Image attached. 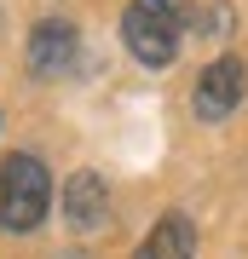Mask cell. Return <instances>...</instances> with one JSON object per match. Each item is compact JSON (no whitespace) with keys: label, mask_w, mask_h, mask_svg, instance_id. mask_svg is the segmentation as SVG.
<instances>
[{"label":"cell","mask_w":248,"mask_h":259,"mask_svg":"<svg viewBox=\"0 0 248 259\" xmlns=\"http://www.w3.org/2000/svg\"><path fill=\"white\" fill-rule=\"evenodd\" d=\"M185 12L191 0H133L121 12V40L138 64L150 69H167L179 58V35H185Z\"/></svg>","instance_id":"6da1fadb"},{"label":"cell","mask_w":248,"mask_h":259,"mask_svg":"<svg viewBox=\"0 0 248 259\" xmlns=\"http://www.w3.org/2000/svg\"><path fill=\"white\" fill-rule=\"evenodd\" d=\"M46 207H52V173H46L41 156H6L0 167V225H6L12 236L35 231L46 219Z\"/></svg>","instance_id":"7a4b0ae2"},{"label":"cell","mask_w":248,"mask_h":259,"mask_svg":"<svg viewBox=\"0 0 248 259\" xmlns=\"http://www.w3.org/2000/svg\"><path fill=\"white\" fill-rule=\"evenodd\" d=\"M81 58V35L69 18H41L29 29V69L35 75H69Z\"/></svg>","instance_id":"3957f363"},{"label":"cell","mask_w":248,"mask_h":259,"mask_svg":"<svg viewBox=\"0 0 248 259\" xmlns=\"http://www.w3.org/2000/svg\"><path fill=\"white\" fill-rule=\"evenodd\" d=\"M242 87H248V75H242L237 58H231V52L214 58V64L202 69V81H196V115H202V121H225L242 104Z\"/></svg>","instance_id":"277c9868"},{"label":"cell","mask_w":248,"mask_h":259,"mask_svg":"<svg viewBox=\"0 0 248 259\" xmlns=\"http://www.w3.org/2000/svg\"><path fill=\"white\" fill-rule=\"evenodd\" d=\"M64 219L75 225V231H104V225H110V185L81 167V173L64 185Z\"/></svg>","instance_id":"5b68a950"},{"label":"cell","mask_w":248,"mask_h":259,"mask_svg":"<svg viewBox=\"0 0 248 259\" xmlns=\"http://www.w3.org/2000/svg\"><path fill=\"white\" fill-rule=\"evenodd\" d=\"M133 259H196V225L185 213H162Z\"/></svg>","instance_id":"8992f818"},{"label":"cell","mask_w":248,"mask_h":259,"mask_svg":"<svg viewBox=\"0 0 248 259\" xmlns=\"http://www.w3.org/2000/svg\"><path fill=\"white\" fill-rule=\"evenodd\" d=\"M231 29H237V6H231V0H208L202 18H196V35L202 40H225Z\"/></svg>","instance_id":"52a82bcc"},{"label":"cell","mask_w":248,"mask_h":259,"mask_svg":"<svg viewBox=\"0 0 248 259\" xmlns=\"http://www.w3.org/2000/svg\"><path fill=\"white\" fill-rule=\"evenodd\" d=\"M64 259H87V253H64Z\"/></svg>","instance_id":"ba28073f"}]
</instances>
